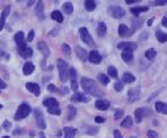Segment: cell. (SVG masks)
<instances>
[{
    "label": "cell",
    "mask_w": 167,
    "mask_h": 138,
    "mask_svg": "<svg viewBox=\"0 0 167 138\" xmlns=\"http://www.w3.org/2000/svg\"><path fill=\"white\" fill-rule=\"evenodd\" d=\"M81 86H83L84 91L89 93V94L94 95V96H97V97H100V96H103V92L101 91L98 86L96 85V83L93 80V79H89V78H83L81 79Z\"/></svg>",
    "instance_id": "cell-1"
},
{
    "label": "cell",
    "mask_w": 167,
    "mask_h": 138,
    "mask_svg": "<svg viewBox=\"0 0 167 138\" xmlns=\"http://www.w3.org/2000/svg\"><path fill=\"white\" fill-rule=\"evenodd\" d=\"M58 68H59V75H60V80L62 83H66L69 77V67L68 63L62 59L58 60Z\"/></svg>",
    "instance_id": "cell-2"
},
{
    "label": "cell",
    "mask_w": 167,
    "mask_h": 138,
    "mask_svg": "<svg viewBox=\"0 0 167 138\" xmlns=\"http://www.w3.org/2000/svg\"><path fill=\"white\" fill-rule=\"evenodd\" d=\"M31 111H32V109H31V107L28 105L27 103H22L19 105V108L17 109V112L16 115H15V119H16V120L25 119L31 113Z\"/></svg>",
    "instance_id": "cell-3"
},
{
    "label": "cell",
    "mask_w": 167,
    "mask_h": 138,
    "mask_svg": "<svg viewBox=\"0 0 167 138\" xmlns=\"http://www.w3.org/2000/svg\"><path fill=\"white\" fill-rule=\"evenodd\" d=\"M18 45V53H19L24 59H27L29 57L33 55V50L32 48H29L26 45V42H23L20 44H17Z\"/></svg>",
    "instance_id": "cell-4"
},
{
    "label": "cell",
    "mask_w": 167,
    "mask_h": 138,
    "mask_svg": "<svg viewBox=\"0 0 167 138\" xmlns=\"http://www.w3.org/2000/svg\"><path fill=\"white\" fill-rule=\"evenodd\" d=\"M79 34H80V37H81V40H83V42H85V43L87 44V45H89V47H94V41H93L92 36H90V34L88 33V30L86 27H81L79 28Z\"/></svg>",
    "instance_id": "cell-5"
},
{
    "label": "cell",
    "mask_w": 167,
    "mask_h": 138,
    "mask_svg": "<svg viewBox=\"0 0 167 138\" xmlns=\"http://www.w3.org/2000/svg\"><path fill=\"white\" fill-rule=\"evenodd\" d=\"M34 113H35V120L37 126L40 127L41 129H45V128H46V122H45V119H44V115L43 113H42V111L37 108V109H35Z\"/></svg>",
    "instance_id": "cell-6"
},
{
    "label": "cell",
    "mask_w": 167,
    "mask_h": 138,
    "mask_svg": "<svg viewBox=\"0 0 167 138\" xmlns=\"http://www.w3.org/2000/svg\"><path fill=\"white\" fill-rule=\"evenodd\" d=\"M110 12L114 18H122L125 15V10L120 6H112L111 9H110Z\"/></svg>",
    "instance_id": "cell-7"
},
{
    "label": "cell",
    "mask_w": 167,
    "mask_h": 138,
    "mask_svg": "<svg viewBox=\"0 0 167 138\" xmlns=\"http://www.w3.org/2000/svg\"><path fill=\"white\" fill-rule=\"evenodd\" d=\"M149 115H151V113L148 109H142V108H140V109H137V110L135 111V119H137V122H140L145 117H148Z\"/></svg>",
    "instance_id": "cell-8"
},
{
    "label": "cell",
    "mask_w": 167,
    "mask_h": 138,
    "mask_svg": "<svg viewBox=\"0 0 167 138\" xmlns=\"http://www.w3.org/2000/svg\"><path fill=\"white\" fill-rule=\"evenodd\" d=\"M88 60H89L92 63L98 65V63H101V61H102V55L98 53V51L94 50V51L89 52V55H88Z\"/></svg>",
    "instance_id": "cell-9"
},
{
    "label": "cell",
    "mask_w": 167,
    "mask_h": 138,
    "mask_svg": "<svg viewBox=\"0 0 167 138\" xmlns=\"http://www.w3.org/2000/svg\"><path fill=\"white\" fill-rule=\"evenodd\" d=\"M37 49L41 51V53L43 55V65L45 63V60H46V58H48L49 55H50V50H49L48 45L44 43V42H39L37 43Z\"/></svg>",
    "instance_id": "cell-10"
},
{
    "label": "cell",
    "mask_w": 167,
    "mask_h": 138,
    "mask_svg": "<svg viewBox=\"0 0 167 138\" xmlns=\"http://www.w3.org/2000/svg\"><path fill=\"white\" fill-rule=\"evenodd\" d=\"M26 88H27L29 92H32L35 96H39L40 93H41L40 85H39V84H36V83H32V82H29V83L26 84Z\"/></svg>",
    "instance_id": "cell-11"
},
{
    "label": "cell",
    "mask_w": 167,
    "mask_h": 138,
    "mask_svg": "<svg viewBox=\"0 0 167 138\" xmlns=\"http://www.w3.org/2000/svg\"><path fill=\"white\" fill-rule=\"evenodd\" d=\"M118 48L119 49H123L124 50H130V51H135L137 49V44L135 42H121V43L118 44Z\"/></svg>",
    "instance_id": "cell-12"
},
{
    "label": "cell",
    "mask_w": 167,
    "mask_h": 138,
    "mask_svg": "<svg viewBox=\"0 0 167 138\" xmlns=\"http://www.w3.org/2000/svg\"><path fill=\"white\" fill-rule=\"evenodd\" d=\"M9 12H10V6H7V7L5 8V10L2 12L1 14V17H0V32L2 31V28L5 26V23H6V19H7V17H8Z\"/></svg>",
    "instance_id": "cell-13"
},
{
    "label": "cell",
    "mask_w": 167,
    "mask_h": 138,
    "mask_svg": "<svg viewBox=\"0 0 167 138\" xmlns=\"http://www.w3.org/2000/svg\"><path fill=\"white\" fill-rule=\"evenodd\" d=\"M76 55H77V57L79 58L81 61H86L88 58V55H87V52H86V50L84 49V48L81 47H76Z\"/></svg>",
    "instance_id": "cell-14"
},
{
    "label": "cell",
    "mask_w": 167,
    "mask_h": 138,
    "mask_svg": "<svg viewBox=\"0 0 167 138\" xmlns=\"http://www.w3.org/2000/svg\"><path fill=\"white\" fill-rule=\"evenodd\" d=\"M95 107L96 109H98V110H107L108 108H110V102H108L107 100H97L95 103Z\"/></svg>",
    "instance_id": "cell-15"
},
{
    "label": "cell",
    "mask_w": 167,
    "mask_h": 138,
    "mask_svg": "<svg viewBox=\"0 0 167 138\" xmlns=\"http://www.w3.org/2000/svg\"><path fill=\"white\" fill-rule=\"evenodd\" d=\"M35 14L39 18H41V19H43L44 18V4H43V1H39V2H37V6H36V8H35Z\"/></svg>",
    "instance_id": "cell-16"
},
{
    "label": "cell",
    "mask_w": 167,
    "mask_h": 138,
    "mask_svg": "<svg viewBox=\"0 0 167 138\" xmlns=\"http://www.w3.org/2000/svg\"><path fill=\"white\" fill-rule=\"evenodd\" d=\"M43 105H45V107L48 108V109H51V108H59V102H58L56 99L51 97V99L44 100V101H43Z\"/></svg>",
    "instance_id": "cell-17"
},
{
    "label": "cell",
    "mask_w": 167,
    "mask_h": 138,
    "mask_svg": "<svg viewBox=\"0 0 167 138\" xmlns=\"http://www.w3.org/2000/svg\"><path fill=\"white\" fill-rule=\"evenodd\" d=\"M71 101L72 102H88V97H86L83 93H78V92H76L75 94L72 95Z\"/></svg>",
    "instance_id": "cell-18"
},
{
    "label": "cell",
    "mask_w": 167,
    "mask_h": 138,
    "mask_svg": "<svg viewBox=\"0 0 167 138\" xmlns=\"http://www.w3.org/2000/svg\"><path fill=\"white\" fill-rule=\"evenodd\" d=\"M119 35L121 37H127V36L131 35V31L125 25H120L119 26Z\"/></svg>",
    "instance_id": "cell-19"
},
{
    "label": "cell",
    "mask_w": 167,
    "mask_h": 138,
    "mask_svg": "<svg viewBox=\"0 0 167 138\" xmlns=\"http://www.w3.org/2000/svg\"><path fill=\"white\" fill-rule=\"evenodd\" d=\"M63 133H64V138H75L77 130H76L75 128H71V127H66L63 129Z\"/></svg>",
    "instance_id": "cell-20"
},
{
    "label": "cell",
    "mask_w": 167,
    "mask_h": 138,
    "mask_svg": "<svg viewBox=\"0 0 167 138\" xmlns=\"http://www.w3.org/2000/svg\"><path fill=\"white\" fill-rule=\"evenodd\" d=\"M34 69H35V66L33 65L32 62H26L24 65V67H23V73H24L25 75H31L33 71H34Z\"/></svg>",
    "instance_id": "cell-21"
},
{
    "label": "cell",
    "mask_w": 167,
    "mask_h": 138,
    "mask_svg": "<svg viewBox=\"0 0 167 138\" xmlns=\"http://www.w3.org/2000/svg\"><path fill=\"white\" fill-rule=\"evenodd\" d=\"M121 57L125 62H131V60L133 59V52L130 51V50H124L121 53Z\"/></svg>",
    "instance_id": "cell-22"
},
{
    "label": "cell",
    "mask_w": 167,
    "mask_h": 138,
    "mask_svg": "<svg viewBox=\"0 0 167 138\" xmlns=\"http://www.w3.org/2000/svg\"><path fill=\"white\" fill-rule=\"evenodd\" d=\"M106 31H107V28H106L105 23H103V22L98 23V26H97V35L100 36V37H102V36H104L106 34Z\"/></svg>",
    "instance_id": "cell-23"
},
{
    "label": "cell",
    "mask_w": 167,
    "mask_h": 138,
    "mask_svg": "<svg viewBox=\"0 0 167 138\" xmlns=\"http://www.w3.org/2000/svg\"><path fill=\"white\" fill-rule=\"evenodd\" d=\"M51 18L53 20L58 22V23H62V22H63V15H62L59 10H54V12H52Z\"/></svg>",
    "instance_id": "cell-24"
},
{
    "label": "cell",
    "mask_w": 167,
    "mask_h": 138,
    "mask_svg": "<svg viewBox=\"0 0 167 138\" xmlns=\"http://www.w3.org/2000/svg\"><path fill=\"white\" fill-rule=\"evenodd\" d=\"M122 80H123L125 84H130L135 82V77L132 75V74H130V73H124L123 76H122Z\"/></svg>",
    "instance_id": "cell-25"
},
{
    "label": "cell",
    "mask_w": 167,
    "mask_h": 138,
    "mask_svg": "<svg viewBox=\"0 0 167 138\" xmlns=\"http://www.w3.org/2000/svg\"><path fill=\"white\" fill-rule=\"evenodd\" d=\"M156 110L160 112V113L167 115V104L164 102H157L156 103Z\"/></svg>",
    "instance_id": "cell-26"
},
{
    "label": "cell",
    "mask_w": 167,
    "mask_h": 138,
    "mask_svg": "<svg viewBox=\"0 0 167 138\" xmlns=\"http://www.w3.org/2000/svg\"><path fill=\"white\" fill-rule=\"evenodd\" d=\"M139 97V90L135 88V90H131L129 92V101L130 102H135Z\"/></svg>",
    "instance_id": "cell-27"
},
{
    "label": "cell",
    "mask_w": 167,
    "mask_h": 138,
    "mask_svg": "<svg viewBox=\"0 0 167 138\" xmlns=\"http://www.w3.org/2000/svg\"><path fill=\"white\" fill-rule=\"evenodd\" d=\"M156 37H157V40H158L159 42H162V43L167 42V34L164 33V32L157 31L156 32Z\"/></svg>",
    "instance_id": "cell-28"
},
{
    "label": "cell",
    "mask_w": 167,
    "mask_h": 138,
    "mask_svg": "<svg viewBox=\"0 0 167 138\" xmlns=\"http://www.w3.org/2000/svg\"><path fill=\"white\" fill-rule=\"evenodd\" d=\"M85 8L88 12H93L96 8V2L93 0H87V1H85Z\"/></svg>",
    "instance_id": "cell-29"
},
{
    "label": "cell",
    "mask_w": 167,
    "mask_h": 138,
    "mask_svg": "<svg viewBox=\"0 0 167 138\" xmlns=\"http://www.w3.org/2000/svg\"><path fill=\"white\" fill-rule=\"evenodd\" d=\"M147 10H148V7H135V8H131V9H130V12H131L135 16H138L140 12H147Z\"/></svg>",
    "instance_id": "cell-30"
},
{
    "label": "cell",
    "mask_w": 167,
    "mask_h": 138,
    "mask_svg": "<svg viewBox=\"0 0 167 138\" xmlns=\"http://www.w3.org/2000/svg\"><path fill=\"white\" fill-rule=\"evenodd\" d=\"M132 125H133V121H132L131 117H127V118L121 122V127H123V128H131Z\"/></svg>",
    "instance_id": "cell-31"
},
{
    "label": "cell",
    "mask_w": 167,
    "mask_h": 138,
    "mask_svg": "<svg viewBox=\"0 0 167 138\" xmlns=\"http://www.w3.org/2000/svg\"><path fill=\"white\" fill-rule=\"evenodd\" d=\"M14 39H15V41H16L17 44H20L24 42V32H17L16 34H15V36H14Z\"/></svg>",
    "instance_id": "cell-32"
},
{
    "label": "cell",
    "mask_w": 167,
    "mask_h": 138,
    "mask_svg": "<svg viewBox=\"0 0 167 138\" xmlns=\"http://www.w3.org/2000/svg\"><path fill=\"white\" fill-rule=\"evenodd\" d=\"M76 115H77V110L75 109V107L69 105V107H68V119H69V120H72V119L76 117Z\"/></svg>",
    "instance_id": "cell-33"
},
{
    "label": "cell",
    "mask_w": 167,
    "mask_h": 138,
    "mask_svg": "<svg viewBox=\"0 0 167 138\" xmlns=\"http://www.w3.org/2000/svg\"><path fill=\"white\" fill-rule=\"evenodd\" d=\"M62 7H63V12L66 14H71L73 12V6H72L71 2H64Z\"/></svg>",
    "instance_id": "cell-34"
},
{
    "label": "cell",
    "mask_w": 167,
    "mask_h": 138,
    "mask_svg": "<svg viewBox=\"0 0 167 138\" xmlns=\"http://www.w3.org/2000/svg\"><path fill=\"white\" fill-rule=\"evenodd\" d=\"M145 57H146L147 59H149V60H154L155 59V57H156V51L154 50V49H149V50L146 51Z\"/></svg>",
    "instance_id": "cell-35"
},
{
    "label": "cell",
    "mask_w": 167,
    "mask_h": 138,
    "mask_svg": "<svg viewBox=\"0 0 167 138\" xmlns=\"http://www.w3.org/2000/svg\"><path fill=\"white\" fill-rule=\"evenodd\" d=\"M97 78H98V80H100L102 84H104V85H107V84L110 83V78H107V76L104 75V74H100Z\"/></svg>",
    "instance_id": "cell-36"
},
{
    "label": "cell",
    "mask_w": 167,
    "mask_h": 138,
    "mask_svg": "<svg viewBox=\"0 0 167 138\" xmlns=\"http://www.w3.org/2000/svg\"><path fill=\"white\" fill-rule=\"evenodd\" d=\"M107 73H108V75L111 76V77H113V78H116L118 77V70H116V68L114 67H108L107 69Z\"/></svg>",
    "instance_id": "cell-37"
},
{
    "label": "cell",
    "mask_w": 167,
    "mask_h": 138,
    "mask_svg": "<svg viewBox=\"0 0 167 138\" xmlns=\"http://www.w3.org/2000/svg\"><path fill=\"white\" fill-rule=\"evenodd\" d=\"M48 112L50 113V115H61V110H60V108H51V109H48Z\"/></svg>",
    "instance_id": "cell-38"
},
{
    "label": "cell",
    "mask_w": 167,
    "mask_h": 138,
    "mask_svg": "<svg viewBox=\"0 0 167 138\" xmlns=\"http://www.w3.org/2000/svg\"><path fill=\"white\" fill-rule=\"evenodd\" d=\"M62 51H63V53L66 55H71V49H70V47H69L68 44H63V45H62Z\"/></svg>",
    "instance_id": "cell-39"
},
{
    "label": "cell",
    "mask_w": 167,
    "mask_h": 138,
    "mask_svg": "<svg viewBox=\"0 0 167 138\" xmlns=\"http://www.w3.org/2000/svg\"><path fill=\"white\" fill-rule=\"evenodd\" d=\"M69 76H70L71 80H76V78H77V73H76L75 68H70V69H69Z\"/></svg>",
    "instance_id": "cell-40"
},
{
    "label": "cell",
    "mask_w": 167,
    "mask_h": 138,
    "mask_svg": "<svg viewBox=\"0 0 167 138\" xmlns=\"http://www.w3.org/2000/svg\"><path fill=\"white\" fill-rule=\"evenodd\" d=\"M114 88H115L116 92H121L122 90H123V84L118 80V82L115 83V85H114Z\"/></svg>",
    "instance_id": "cell-41"
},
{
    "label": "cell",
    "mask_w": 167,
    "mask_h": 138,
    "mask_svg": "<svg viewBox=\"0 0 167 138\" xmlns=\"http://www.w3.org/2000/svg\"><path fill=\"white\" fill-rule=\"evenodd\" d=\"M166 4H167V0H157V1H152V2H151L152 6H157V5H162V6H163V5H166Z\"/></svg>",
    "instance_id": "cell-42"
},
{
    "label": "cell",
    "mask_w": 167,
    "mask_h": 138,
    "mask_svg": "<svg viewBox=\"0 0 167 138\" xmlns=\"http://www.w3.org/2000/svg\"><path fill=\"white\" fill-rule=\"evenodd\" d=\"M122 115H123V110H121V109H120V110H116V111H115V115H114V118H115L116 120H119V119L121 118Z\"/></svg>",
    "instance_id": "cell-43"
},
{
    "label": "cell",
    "mask_w": 167,
    "mask_h": 138,
    "mask_svg": "<svg viewBox=\"0 0 167 138\" xmlns=\"http://www.w3.org/2000/svg\"><path fill=\"white\" fill-rule=\"evenodd\" d=\"M147 135H148V137H149V138H158V135H157V133H156V131H154V130H149L147 133Z\"/></svg>",
    "instance_id": "cell-44"
},
{
    "label": "cell",
    "mask_w": 167,
    "mask_h": 138,
    "mask_svg": "<svg viewBox=\"0 0 167 138\" xmlns=\"http://www.w3.org/2000/svg\"><path fill=\"white\" fill-rule=\"evenodd\" d=\"M71 88L72 91L77 92V90H78V83H77V80H71Z\"/></svg>",
    "instance_id": "cell-45"
},
{
    "label": "cell",
    "mask_w": 167,
    "mask_h": 138,
    "mask_svg": "<svg viewBox=\"0 0 167 138\" xmlns=\"http://www.w3.org/2000/svg\"><path fill=\"white\" fill-rule=\"evenodd\" d=\"M113 136H114V138H123L122 135H121V133H120L119 130H116V129L113 131Z\"/></svg>",
    "instance_id": "cell-46"
},
{
    "label": "cell",
    "mask_w": 167,
    "mask_h": 138,
    "mask_svg": "<svg viewBox=\"0 0 167 138\" xmlns=\"http://www.w3.org/2000/svg\"><path fill=\"white\" fill-rule=\"evenodd\" d=\"M33 39H34V31H33V30H32V31L29 32V34H28L27 41H28V42H32Z\"/></svg>",
    "instance_id": "cell-47"
},
{
    "label": "cell",
    "mask_w": 167,
    "mask_h": 138,
    "mask_svg": "<svg viewBox=\"0 0 167 138\" xmlns=\"http://www.w3.org/2000/svg\"><path fill=\"white\" fill-rule=\"evenodd\" d=\"M48 91L49 92H56L58 90H56V87L54 86V85H52V84H50L48 86Z\"/></svg>",
    "instance_id": "cell-48"
},
{
    "label": "cell",
    "mask_w": 167,
    "mask_h": 138,
    "mask_svg": "<svg viewBox=\"0 0 167 138\" xmlns=\"http://www.w3.org/2000/svg\"><path fill=\"white\" fill-rule=\"evenodd\" d=\"M95 121L97 123H103V122H105V119L102 118V117H96V118H95Z\"/></svg>",
    "instance_id": "cell-49"
},
{
    "label": "cell",
    "mask_w": 167,
    "mask_h": 138,
    "mask_svg": "<svg viewBox=\"0 0 167 138\" xmlns=\"http://www.w3.org/2000/svg\"><path fill=\"white\" fill-rule=\"evenodd\" d=\"M4 128L6 129V130H9V129H10V122H9V121H5Z\"/></svg>",
    "instance_id": "cell-50"
},
{
    "label": "cell",
    "mask_w": 167,
    "mask_h": 138,
    "mask_svg": "<svg viewBox=\"0 0 167 138\" xmlns=\"http://www.w3.org/2000/svg\"><path fill=\"white\" fill-rule=\"evenodd\" d=\"M6 87H7V84L5 83L4 80L0 78V88H1V90H4V88H6Z\"/></svg>",
    "instance_id": "cell-51"
},
{
    "label": "cell",
    "mask_w": 167,
    "mask_h": 138,
    "mask_svg": "<svg viewBox=\"0 0 167 138\" xmlns=\"http://www.w3.org/2000/svg\"><path fill=\"white\" fill-rule=\"evenodd\" d=\"M162 24H163V26H165V27H167V17H165V18H163V20H162Z\"/></svg>",
    "instance_id": "cell-52"
},
{
    "label": "cell",
    "mask_w": 167,
    "mask_h": 138,
    "mask_svg": "<svg viewBox=\"0 0 167 138\" xmlns=\"http://www.w3.org/2000/svg\"><path fill=\"white\" fill-rule=\"evenodd\" d=\"M138 0H127L125 2H127L128 5H130V4H135V2H137Z\"/></svg>",
    "instance_id": "cell-53"
},
{
    "label": "cell",
    "mask_w": 167,
    "mask_h": 138,
    "mask_svg": "<svg viewBox=\"0 0 167 138\" xmlns=\"http://www.w3.org/2000/svg\"><path fill=\"white\" fill-rule=\"evenodd\" d=\"M152 22H154V18H150V19L148 20V25L150 26V25H152Z\"/></svg>",
    "instance_id": "cell-54"
},
{
    "label": "cell",
    "mask_w": 167,
    "mask_h": 138,
    "mask_svg": "<svg viewBox=\"0 0 167 138\" xmlns=\"http://www.w3.org/2000/svg\"><path fill=\"white\" fill-rule=\"evenodd\" d=\"M33 4H34V1H28V2H27L28 6H31V5H33Z\"/></svg>",
    "instance_id": "cell-55"
},
{
    "label": "cell",
    "mask_w": 167,
    "mask_h": 138,
    "mask_svg": "<svg viewBox=\"0 0 167 138\" xmlns=\"http://www.w3.org/2000/svg\"><path fill=\"white\" fill-rule=\"evenodd\" d=\"M2 138H10V137H8V136H4Z\"/></svg>",
    "instance_id": "cell-56"
},
{
    "label": "cell",
    "mask_w": 167,
    "mask_h": 138,
    "mask_svg": "<svg viewBox=\"0 0 167 138\" xmlns=\"http://www.w3.org/2000/svg\"><path fill=\"white\" fill-rule=\"evenodd\" d=\"M1 108H2V105H1V104H0V109H1Z\"/></svg>",
    "instance_id": "cell-57"
}]
</instances>
